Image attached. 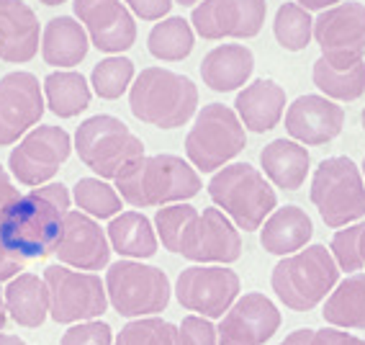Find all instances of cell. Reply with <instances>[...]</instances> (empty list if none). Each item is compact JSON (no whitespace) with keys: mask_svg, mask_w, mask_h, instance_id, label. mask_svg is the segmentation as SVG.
I'll list each match as a JSON object with an SVG mask.
<instances>
[{"mask_svg":"<svg viewBox=\"0 0 365 345\" xmlns=\"http://www.w3.org/2000/svg\"><path fill=\"white\" fill-rule=\"evenodd\" d=\"M72 196L62 183H46L21 196L0 219V245L14 261H39L54 253Z\"/></svg>","mask_w":365,"mask_h":345,"instance_id":"cell-1","label":"cell"},{"mask_svg":"<svg viewBox=\"0 0 365 345\" xmlns=\"http://www.w3.org/2000/svg\"><path fill=\"white\" fill-rule=\"evenodd\" d=\"M116 191L126 204L139 209L185 204L198 196L201 178L178 155H144L116 178Z\"/></svg>","mask_w":365,"mask_h":345,"instance_id":"cell-2","label":"cell"},{"mask_svg":"<svg viewBox=\"0 0 365 345\" xmlns=\"http://www.w3.org/2000/svg\"><path fill=\"white\" fill-rule=\"evenodd\" d=\"M129 109L144 124L157 129H178L196 116L198 88L180 72L147 67L131 83Z\"/></svg>","mask_w":365,"mask_h":345,"instance_id":"cell-3","label":"cell"},{"mask_svg":"<svg viewBox=\"0 0 365 345\" xmlns=\"http://www.w3.org/2000/svg\"><path fill=\"white\" fill-rule=\"evenodd\" d=\"M339 268L324 245H309L275 263L270 286L275 296L294 312H309L334 291Z\"/></svg>","mask_w":365,"mask_h":345,"instance_id":"cell-4","label":"cell"},{"mask_svg":"<svg viewBox=\"0 0 365 345\" xmlns=\"http://www.w3.org/2000/svg\"><path fill=\"white\" fill-rule=\"evenodd\" d=\"M211 201L245 232H255L278 206L273 186L250 163L224 165L209 181Z\"/></svg>","mask_w":365,"mask_h":345,"instance_id":"cell-5","label":"cell"},{"mask_svg":"<svg viewBox=\"0 0 365 345\" xmlns=\"http://www.w3.org/2000/svg\"><path fill=\"white\" fill-rule=\"evenodd\" d=\"M75 152L101 178L116 181L134 160L144 157V142L116 116L98 114L75 131Z\"/></svg>","mask_w":365,"mask_h":345,"instance_id":"cell-6","label":"cell"},{"mask_svg":"<svg viewBox=\"0 0 365 345\" xmlns=\"http://www.w3.org/2000/svg\"><path fill=\"white\" fill-rule=\"evenodd\" d=\"M312 201L327 227H347L365 216L363 173L350 157H327L312 178Z\"/></svg>","mask_w":365,"mask_h":345,"instance_id":"cell-7","label":"cell"},{"mask_svg":"<svg viewBox=\"0 0 365 345\" xmlns=\"http://www.w3.org/2000/svg\"><path fill=\"white\" fill-rule=\"evenodd\" d=\"M247 147V134L235 109L209 104L196 114V121L185 137V155L193 168L214 173L235 160Z\"/></svg>","mask_w":365,"mask_h":345,"instance_id":"cell-8","label":"cell"},{"mask_svg":"<svg viewBox=\"0 0 365 345\" xmlns=\"http://www.w3.org/2000/svg\"><path fill=\"white\" fill-rule=\"evenodd\" d=\"M103 284L108 304L121 317L129 319L155 317L168 306L170 294H173L165 271L144 266L142 261H118L108 266Z\"/></svg>","mask_w":365,"mask_h":345,"instance_id":"cell-9","label":"cell"},{"mask_svg":"<svg viewBox=\"0 0 365 345\" xmlns=\"http://www.w3.org/2000/svg\"><path fill=\"white\" fill-rule=\"evenodd\" d=\"M41 279L49 289V317L59 325L98 319L108 306L106 284L96 274L72 271L57 263L46 268Z\"/></svg>","mask_w":365,"mask_h":345,"instance_id":"cell-10","label":"cell"},{"mask_svg":"<svg viewBox=\"0 0 365 345\" xmlns=\"http://www.w3.org/2000/svg\"><path fill=\"white\" fill-rule=\"evenodd\" d=\"M72 152V139L62 126H34L8 155L11 176L24 186H44L59 173Z\"/></svg>","mask_w":365,"mask_h":345,"instance_id":"cell-11","label":"cell"},{"mask_svg":"<svg viewBox=\"0 0 365 345\" xmlns=\"http://www.w3.org/2000/svg\"><path fill=\"white\" fill-rule=\"evenodd\" d=\"M175 296L198 317H224L240 299V276L224 266H190L178 276Z\"/></svg>","mask_w":365,"mask_h":345,"instance_id":"cell-12","label":"cell"},{"mask_svg":"<svg viewBox=\"0 0 365 345\" xmlns=\"http://www.w3.org/2000/svg\"><path fill=\"white\" fill-rule=\"evenodd\" d=\"M314 39L322 57L334 65H355L365 54V6L347 0L314 19Z\"/></svg>","mask_w":365,"mask_h":345,"instance_id":"cell-13","label":"cell"},{"mask_svg":"<svg viewBox=\"0 0 365 345\" xmlns=\"http://www.w3.org/2000/svg\"><path fill=\"white\" fill-rule=\"evenodd\" d=\"M46 111L39 78L26 70L8 72L0 78V147L19 142L39 124Z\"/></svg>","mask_w":365,"mask_h":345,"instance_id":"cell-14","label":"cell"},{"mask_svg":"<svg viewBox=\"0 0 365 345\" xmlns=\"http://www.w3.org/2000/svg\"><path fill=\"white\" fill-rule=\"evenodd\" d=\"M265 0H203L190 14V26L203 39H252L265 24Z\"/></svg>","mask_w":365,"mask_h":345,"instance_id":"cell-15","label":"cell"},{"mask_svg":"<svg viewBox=\"0 0 365 345\" xmlns=\"http://www.w3.org/2000/svg\"><path fill=\"white\" fill-rule=\"evenodd\" d=\"M178 253L193 263H235L242 255L240 229L222 209H203L182 232Z\"/></svg>","mask_w":365,"mask_h":345,"instance_id":"cell-16","label":"cell"},{"mask_svg":"<svg viewBox=\"0 0 365 345\" xmlns=\"http://www.w3.org/2000/svg\"><path fill=\"white\" fill-rule=\"evenodd\" d=\"M72 6L91 44L101 52L121 54L137 41L134 16L121 0H75Z\"/></svg>","mask_w":365,"mask_h":345,"instance_id":"cell-17","label":"cell"},{"mask_svg":"<svg viewBox=\"0 0 365 345\" xmlns=\"http://www.w3.org/2000/svg\"><path fill=\"white\" fill-rule=\"evenodd\" d=\"M281 327V312L265 294L250 291L219 322V345H265Z\"/></svg>","mask_w":365,"mask_h":345,"instance_id":"cell-18","label":"cell"},{"mask_svg":"<svg viewBox=\"0 0 365 345\" xmlns=\"http://www.w3.org/2000/svg\"><path fill=\"white\" fill-rule=\"evenodd\" d=\"M54 255L62 266L91 274V271H101L108 266L111 242L93 216L83 214V211H67Z\"/></svg>","mask_w":365,"mask_h":345,"instance_id":"cell-19","label":"cell"},{"mask_svg":"<svg viewBox=\"0 0 365 345\" xmlns=\"http://www.w3.org/2000/svg\"><path fill=\"white\" fill-rule=\"evenodd\" d=\"M345 126V109L324 96H299L286 109V131L299 144H327Z\"/></svg>","mask_w":365,"mask_h":345,"instance_id":"cell-20","label":"cell"},{"mask_svg":"<svg viewBox=\"0 0 365 345\" xmlns=\"http://www.w3.org/2000/svg\"><path fill=\"white\" fill-rule=\"evenodd\" d=\"M39 52V19L24 0H0V59L24 65Z\"/></svg>","mask_w":365,"mask_h":345,"instance_id":"cell-21","label":"cell"},{"mask_svg":"<svg viewBox=\"0 0 365 345\" xmlns=\"http://www.w3.org/2000/svg\"><path fill=\"white\" fill-rule=\"evenodd\" d=\"M235 106L242 126H247L255 134H262L275 129L286 114V91L275 80L260 78L237 93Z\"/></svg>","mask_w":365,"mask_h":345,"instance_id":"cell-22","label":"cell"},{"mask_svg":"<svg viewBox=\"0 0 365 345\" xmlns=\"http://www.w3.org/2000/svg\"><path fill=\"white\" fill-rule=\"evenodd\" d=\"M255 70V54L245 44L214 46L201 62V78L216 93L237 91L247 83Z\"/></svg>","mask_w":365,"mask_h":345,"instance_id":"cell-23","label":"cell"},{"mask_svg":"<svg viewBox=\"0 0 365 345\" xmlns=\"http://www.w3.org/2000/svg\"><path fill=\"white\" fill-rule=\"evenodd\" d=\"M314 235L309 214L299 206H281L260 227V245L273 255H294L307 248Z\"/></svg>","mask_w":365,"mask_h":345,"instance_id":"cell-24","label":"cell"},{"mask_svg":"<svg viewBox=\"0 0 365 345\" xmlns=\"http://www.w3.org/2000/svg\"><path fill=\"white\" fill-rule=\"evenodd\" d=\"M91 39L80 21L72 16H57L44 26L41 34V57L46 65H54L59 70L80 65L88 57Z\"/></svg>","mask_w":365,"mask_h":345,"instance_id":"cell-25","label":"cell"},{"mask_svg":"<svg viewBox=\"0 0 365 345\" xmlns=\"http://www.w3.org/2000/svg\"><path fill=\"white\" fill-rule=\"evenodd\" d=\"M6 312L21 327H41L49 317V289L44 279L34 274H19L8 281L6 291Z\"/></svg>","mask_w":365,"mask_h":345,"instance_id":"cell-26","label":"cell"},{"mask_svg":"<svg viewBox=\"0 0 365 345\" xmlns=\"http://www.w3.org/2000/svg\"><path fill=\"white\" fill-rule=\"evenodd\" d=\"M260 165L270 183L283 191H299L309 176V152L294 139H273L260 152Z\"/></svg>","mask_w":365,"mask_h":345,"instance_id":"cell-27","label":"cell"},{"mask_svg":"<svg viewBox=\"0 0 365 345\" xmlns=\"http://www.w3.org/2000/svg\"><path fill=\"white\" fill-rule=\"evenodd\" d=\"M108 242L126 261H144L157 253V235L152 221L139 211H121L108 224Z\"/></svg>","mask_w":365,"mask_h":345,"instance_id":"cell-28","label":"cell"},{"mask_svg":"<svg viewBox=\"0 0 365 345\" xmlns=\"http://www.w3.org/2000/svg\"><path fill=\"white\" fill-rule=\"evenodd\" d=\"M44 101L59 119H72L91 106V85L75 70H57L44 78Z\"/></svg>","mask_w":365,"mask_h":345,"instance_id":"cell-29","label":"cell"},{"mask_svg":"<svg viewBox=\"0 0 365 345\" xmlns=\"http://www.w3.org/2000/svg\"><path fill=\"white\" fill-rule=\"evenodd\" d=\"M322 314L334 327L365 330V274H352L339 281L327 296Z\"/></svg>","mask_w":365,"mask_h":345,"instance_id":"cell-30","label":"cell"},{"mask_svg":"<svg viewBox=\"0 0 365 345\" xmlns=\"http://www.w3.org/2000/svg\"><path fill=\"white\" fill-rule=\"evenodd\" d=\"M314 85L329 101H355L365 93V62L355 65H334L319 57L314 62Z\"/></svg>","mask_w":365,"mask_h":345,"instance_id":"cell-31","label":"cell"},{"mask_svg":"<svg viewBox=\"0 0 365 345\" xmlns=\"http://www.w3.org/2000/svg\"><path fill=\"white\" fill-rule=\"evenodd\" d=\"M196 36L193 26L180 16H170V19L155 24L147 36V49L152 57L163 59V62H180L193 52Z\"/></svg>","mask_w":365,"mask_h":345,"instance_id":"cell-32","label":"cell"},{"mask_svg":"<svg viewBox=\"0 0 365 345\" xmlns=\"http://www.w3.org/2000/svg\"><path fill=\"white\" fill-rule=\"evenodd\" d=\"M273 34L278 44L288 52H301L307 49L309 41L314 36V19L307 8H301L299 3H283L278 8L273 21Z\"/></svg>","mask_w":365,"mask_h":345,"instance_id":"cell-33","label":"cell"},{"mask_svg":"<svg viewBox=\"0 0 365 345\" xmlns=\"http://www.w3.org/2000/svg\"><path fill=\"white\" fill-rule=\"evenodd\" d=\"M75 204L93 219H113L121 214V196L103 178H80L75 183Z\"/></svg>","mask_w":365,"mask_h":345,"instance_id":"cell-34","label":"cell"},{"mask_svg":"<svg viewBox=\"0 0 365 345\" xmlns=\"http://www.w3.org/2000/svg\"><path fill=\"white\" fill-rule=\"evenodd\" d=\"M134 83V62L126 57H106L91 72V85L96 96L106 101L121 98Z\"/></svg>","mask_w":365,"mask_h":345,"instance_id":"cell-35","label":"cell"},{"mask_svg":"<svg viewBox=\"0 0 365 345\" xmlns=\"http://www.w3.org/2000/svg\"><path fill=\"white\" fill-rule=\"evenodd\" d=\"M113 345H182L178 327L165 322L160 317L131 319L129 325L121 327Z\"/></svg>","mask_w":365,"mask_h":345,"instance_id":"cell-36","label":"cell"},{"mask_svg":"<svg viewBox=\"0 0 365 345\" xmlns=\"http://www.w3.org/2000/svg\"><path fill=\"white\" fill-rule=\"evenodd\" d=\"M196 209L190 204H170V206L160 209L155 214V229L157 237L163 240V245L170 253H178L182 240V232L188 229V224L196 219Z\"/></svg>","mask_w":365,"mask_h":345,"instance_id":"cell-37","label":"cell"},{"mask_svg":"<svg viewBox=\"0 0 365 345\" xmlns=\"http://www.w3.org/2000/svg\"><path fill=\"white\" fill-rule=\"evenodd\" d=\"M365 224H352L347 229H339L337 235L332 237V245H329V253H332L334 263H337L339 271H360L365 268L363 255H360V237H363Z\"/></svg>","mask_w":365,"mask_h":345,"instance_id":"cell-38","label":"cell"},{"mask_svg":"<svg viewBox=\"0 0 365 345\" xmlns=\"http://www.w3.org/2000/svg\"><path fill=\"white\" fill-rule=\"evenodd\" d=\"M59 345H113V332L101 319L78 322L62 335Z\"/></svg>","mask_w":365,"mask_h":345,"instance_id":"cell-39","label":"cell"},{"mask_svg":"<svg viewBox=\"0 0 365 345\" xmlns=\"http://www.w3.org/2000/svg\"><path fill=\"white\" fill-rule=\"evenodd\" d=\"M178 335H180L182 345H219V332L211 325V319L198 317V314L182 319Z\"/></svg>","mask_w":365,"mask_h":345,"instance_id":"cell-40","label":"cell"},{"mask_svg":"<svg viewBox=\"0 0 365 345\" xmlns=\"http://www.w3.org/2000/svg\"><path fill=\"white\" fill-rule=\"evenodd\" d=\"M131 14L144 21H163L173 8V0H126Z\"/></svg>","mask_w":365,"mask_h":345,"instance_id":"cell-41","label":"cell"},{"mask_svg":"<svg viewBox=\"0 0 365 345\" xmlns=\"http://www.w3.org/2000/svg\"><path fill=\"white\" fill-rule=\"evenodd\" d=\"M312 345H365V340L337 330V327H324V330H314Z\"/></svg>","mask_w":365,"mask_h":345,"instance_id":"cell-42","label":"cell"},{"mask_svg":"<svg viewBox=\"0 0 365 345\" xmlns=\"http://www.w3.org/2000/svg\"><path fill=\"white\" fill-rule=\"evenodd\" d=\"M21 199L19 189H16L14 183H11V176L6 173V168L0 165V219L11 211V206H14L16 201Z\"/></svg>","mask_w":365,"mask_h":345,"instance_id":"cell-43","label":"cell"},{"mask_svg":"<svg viewBox=\"0 0 365 345\" xmlns=\"http://www.w3.org/2000/svg\"><path fill=\"white\" fill-rule=\"evenodd\" d=\"M24 271V266H21V261H14L11 255L3 250V245H0V281H11L16 279V276Z\"/></svg>","mask_w":365,"mask_h":345,"instance_id":"cell-44","label":"cell"},{"mask_svg":"<svg viewBox=\"0 0 365 345\" xmlns=\"http://www.w3.org/2000/svg\"><path fill=\"white\" fill-rule=\"evenodd\" d=\"M314 330H294L281 345H312Z\"/></svg>","mask_w":365,"mask_h":345,"instance_id":"cell-45","label":"cell"},{"mask_svg":"<svg viewBox=\"0 0 365 345\" xmlns=\"http://www.w3.org/2000/svg\"><path fill=\"white\" fill-rule=\"evenodd\" d=\"M301 8H307V11H327V8L339 6L342 0H296Z\"/></svg>","mask_w":365,"mask_h":345,"instance_id":"cell-46","label":"cell"},{"mask_svg":"<svg viewBox=\"0 0 365 345\" xmlns=\"http://www.w3.org/2000/svg\"><path fill=\"white\" fill-rule=\"evenodd\" d=\"M0 345H29L26 340H21L19 335H6V332H0Z\"/></svg>","mask_w":365,"mask_h":345,"instance_id":"cell-47","label":"cell"},{"mask_svg":"<svg viewBox=\"0 0 365 345\" xmlns=\"http://www.w3.org/2000/svg\"><path fill=\"white\" fill-rule=\"evenodd\" d=\"M8 322V312H6V299H3V291H0V330L6 327Z\"/></svg>","mask_w":365,"mask_h":345,"instance_id":"cell-48","label":"cell"},{"mask_svg":"<svg viewBox=\"0 0 365 345\" xmlns=\"http://www.w3.org/2000/svg\"><path fill=\"white\" fill-rule=\"evenodd\" d=\"M39 3H44V6H62L67 0H39Z\"/></svg>","mask_w":365,"mask_h":345,"instance_id":"cell-49","label":"cell"},{"mask_svg":"<svg viewBox=\"0 0 365 345\" xmlns=\"http://www.w3.org/2000/svg\"><path fill=\"white\" fill-rule=\"evenodd\" d=\"M360 255H363V263H365V227H363V237H360Z\"/></svg>","mask_w":365,"mask_h":345,"instance_id":"cell-50","label":"cell"},{"mask_svg":"<svg viewBox=\"0 0 365 345\" xmlns=\"http://www.w3.org/2000/svg\"><path fill=\"white\" fill-rule=\"evenodd\" d=\"M175 3H180V6H193V3H201V0H175Z\"/></svg>","mask_w":365,"mask_h":345,"instance_id":"cell-51","label":"cell"},{"mask_svg":"<svg viewBox=\"0 0 365 345\" xmlns=\"http://www.w3.org/2000/svg\"><path fill=\"white\" fill-rule=\"evenodd\" d=\"M360 121H363V129H365V109H363V114H360Z\"/></svg>","mask_w":365,"mask_h":345,"instance_id":"cell-52","label":"cell"},{"mask_svg":"<svg viewBox=\"0 0 365 345\" xmlns=\"http://www.w3.org/2000/svg\"><path fill=\"white\" fill-rule=\"evenodd\" d=\"M363 176H365V157H363Z\"/></svg>","mask_w":365,"mask_h":345,"instance_id":"cell-53","label":"cell"}]
</instances>
